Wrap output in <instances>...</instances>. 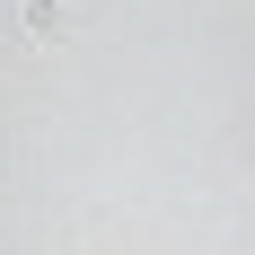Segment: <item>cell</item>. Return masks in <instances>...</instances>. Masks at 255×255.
<instances>
[{
  "label": "cell",
  "mask_w": 255,
  "mask_h": 255,
  "mask_svg": "<svg viewBox=\"0 0 255 255\" xmlns=\"http://www.w3.org/2000/svg\"><path fill=\"white\" fill-rule=\"evenodd\" d=\"M18 26L35 35V44H62V35H71V9H62V0H26V9H18Z\"/></svg>",
  "instance_id": "6da1fadb"
}]
</instances>
